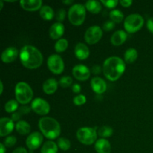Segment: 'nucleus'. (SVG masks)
Here are the masks:
<instances>
[{
	"label": "nucleus",
	"mask_w": 153,
	"mask_h": 153,
	"mask_svg": "<svg viewBox=\"0 0 153 153\" xmlns=\"http://www.w3.org/2000/svg\"><path fill=\"white\" fill-rule=\"evenodd\" d=\"M16 143V138L14 136H9V137H6L4 140V146L7 147H11V146H14Z\"/></svg>",
	"instance_id": "473e14b6"
},
{
	"label": "nucleus",
	"mask_w": 153,
	"mask_h": 153,
	"mask_svg": "<svg viewBox=\"0 0 153 153\" xmlns=\"http://www.w3.org/2000/svg\"><path fill=\"white\" fill-rule=\"evenodd\" d=\"M115 27V24L113 21H107L103 25V29L106 31H110Z\"/></svg>",
	"instance_id": "e433bc0d"
},
{
	"label": "nucleus",
	"mask_w": 153,
	"mask_h": 153,
	"mask_svg": "<svg viewBox=\"0 0 153 153\" xmlns=\"http://www.w3.org/2000/svg\"><path fill=\"white\" fill-rule=\"evenodd\" d=\"M64 25L61 22L54 23L49 28V36L53 40L59 39L64 33Z\"/></svg>",
	"instance_id": "f3484780"
},
{
	"label": "nucleus",
	"mask_w": 153,
	"mask_h": 153,
	"mask_svg": "<svg viewBox=\"0 0 153 153\" xmlns=\"http://www.w3.org/2000/svg\"><path fill=\"white\" fill-rule=\"evenodd\" d=\"M146 26H147L148 30L153 34V17L149 18V19H148Z\"/></svg>",
	"instance_id": "58836bf2"
},
{
	"label": "nucleus",
	"mask_w": 153,
	"mask_h": 153,
	"mask_svg": "<svg viewBox=\"0 0 153 153\" xmlns=\"http://www.w3.org/2000/svg\"><path fill=\"white\" fill-rule=\"evenodd\" d=\"M86 16L85 6L82 4H76L72 6L68 12L70 22L74 25H81L84 22Z\"/></svg>",
	"instance_id": "39448f33"
},
{
	"label": "nucleus",
	"mask_w": 153,
	"mask_h": 153,
	"mask_svg": "<svg viewBox=\"0 0 153 153\" xmlns=\"http://www.w3.org/2000/svg\"><path fill=\"white\" fill-rule=\"evenodd\" d=\"M73 0H66V1H63V3L66 4H70L73 3Z\"/></svg>",
	"instance_id": "a18cd8bd"
},
{
	"label": "nucleus",
	"mask_w": 153,
	"mask_h": 153,
	"mask_svg": "<svg viewBox=\"0 0 153 153\" xmlns=\"http://www.w3.org/2000/svg\"><path fill=\"white\" fill-rule=\"evenodd\" d=\"M18 57V50L14 46L7 48L1 54V61L4 63H10L14 61Z\"/></svg>",
	"instance_id": "2eb2a0df"
},
{
	"label": "nucleus",
	"mask_w": 153,
	"mask_h": 153,
	"mask_svg": "<svg viewBox=\"0 0 153 153\" xmlns=\"http://www.w3.org/2000/svg\"><path fill=\"white\" fill-rule=\"evenodd\" d=\"M68 47V41L66 39H60L55 45V49L57 52H63Z\"/></svg>",
	"instance_id": "cd10ccee"
},
{
	"label": "nucleus",
	"mask_w": 153,
	"mask_h": 153,
	"mask_svg": "<svg viewBox=\"0 0 153 153\" xmlns=\"http://www.w3.org/2000/svg\"><path fill=\"white\" fill-rule=\"evenodd\" d=\"M31 109L39 115H46L50 111L49 103L41 98H36L31 102Z\"/></svg>",
	"instance_id": "9d476101"
},
{
	"label": "nucleus",
	"mask_w": 153,
	"mask_h": 153,
	"mask_svg": "<svg viewBox=\"0 0 153 153\" xmlns=\"http://www.w3.org/2000/svg\"><path fill=\"white\" fill-rule=\"evenodd\" d=\"M85 7L93 13H99L102 10V5L100 1H94V0H89L87 1Z\"/></svg>",
	"instance_id": "4be33fe9"
},
{
	"label": "nucleus",
	"mask_w": 153,
	"mask_h": 153,
	"mask_svg": "<svg viewBox=\"0 0 153 153\" xmlns=\"http://www.w3.org/2000/svg\"><path fill=\"white\" fill-rule=\"evenodd\" d=\"M95 149L97 153H111V144L106 139L101 138L95 143Z\"/></svg>",
	"instance_id": "6ab92c4d"
},
{
	"label": "nucleus",
	"mask_w": 153,
	"mask_h": 153,
	"mask_svg": "<svg viewBox=\"0 0 153 153\" xmlns=\"http://www.w3.org/2000/svg\"><path fill=\"white\" fill-rule=\"evenodd\" d=\"M102 68L100 65H94V67L91 69V72H92L94 74H100L101 73Z\"/></svg>",
	"instance_id": "ea45409f"
},
{
	"label": "nucleus",
	"mask_w": 153,
	"mask_h": 153,
	"mask_svg": "<svg viewBox=\"0 0 153 153\" xmlns=\"http://www.w3.org/2000/svg\"><path fill=\"white\" fill-rule=\"evenodd\" d=\"M47 66L54 74H61L64 69V63L62 58L58 55H52L47 60Z\"/></svg>",
	"instance_id": "6e6552de"
},
{
	"label": "nucleus",
	"mask_w": 153,
	"mask_h": 153,
	"mask_svg": "<svg viewBox=\"0 0 153 153\" xmlns=\"http://www.w3.org/2000/svg\"><path fill=\"white\" fill-rule=\"evenodd\" d=\"M43 1L41 0H22L20 5L24 10L28 11H35L42 7Z\"/></svg>",
	"instance_id": "dca6fc26"
},
{
	"label": "nucleus",
	"mask_w": 153,
	"mask_h": 153,
	"mask_svg": "<svg viewBox=\"0 0 153 153\" xmlns=\"http://www.w3.org/2000/svg\"><path fill=\"white\" fill-rule=\"evenodd\" d=\"M144 19L140 15L134 13L127 16L124 22V28L128 33H135L143 27Z\"/></svg>",
	"instance_id": "423d86ee"
},
{
	"label": "nucleus",
	"mask_w": 153,
	"mask_h": 153,
	"mask_svg": "<svg viewBox=\"0 0 153 153\" xmlns=\"http://www.w3.org/2000/svg\"><path fill=\"white\" fill-rule=\"evenodd\" d=\"M101 1L105 7H108V8H114V7H116L118 4V3H119V1H118L117 0H107V1L102 0Z\"/></svg>",
	"instance_id": "f704fd0d"
},
{
	"label": "nucleus",
	"mask_w": 153,
	"mask_h": 153,
	"mask_svg": "<svg viewBox=\"0 0 153 153\" xmlns=\"http://www.w3.org/2000/svg\"><path fill=\"white\" fill-rule=\"evenodd\" d=\"M0 4H1V7H0V10H1V9H2V7H3V1H0Z\"/></svg>",
	"instance_id": "de8ad7c7"
},
{
	"label": "nucleus",
	"mask_w": 153,
	"mask_h": 153,
	"mask_svg": "<svg viewBox=\"0 0 153 153\" xmlns=\"http://www.w3.org/2000/svg\"><path fill=\"white\" fill-rule=\"evenodd\" d=\"M66 16V11L64 9H60L58 10L56 13V19L58 21V22H61L64 20V18Z\"/></svg>",
	"instance_id": "c9c22d12"
},
{
	"label": "nucleus",
	"mask_w": 153,
	"mask_h": 153,
	"mask_svg": "<svg viewBox=\"0 0 153 153\" xmlns=\"http://www.w3.org/2000/svg\"><path fill=\"white\" fill-rule=\"evenodd\" d=\"M102 37V30L100 26L94 25L88 28L85 34V41L88 44H95L100 40Z\"/></svg>",
	"instance_id": "1a4fd4ad"
},
{
	"label": "nucleus",
	"mask_w": 153,
	"mask_h": 153,
	"mask_svg": "<svg viewBox=\"0 0 153 153\" xmlns=\"http://www.w3.org/2000/svg\"><path fill=\"white\" fill-rule=\"evenodd\" d=\"M121 5L123 7H128L132 4V1H130V0H122V1H120Z\"/></svg>",
	"instance_id": "a19ab883"
},
{
	"label": "nucleus",
	"mask_w": 153,
	"mask_h": 153,
	"mask_svg": "<svg viewBox=\"0 0 153 153\" xmlns=\"http://www.w3.org/2000/svg\"><path fill=\"white\" fill-rule=\"evenodd\" d=\"M125 70V63L118 57H110L107 58L103 64V73L111 82L118 80L123 74Z\"/></svg>",
	"instance_id": "f257e3e1"
},
{
	"label": "nucleus",
	"mask_w": 153,
	"mask_h": 153,
	"mask_svg": "<svg viewBox=\"0 0 153 153\" xmlns=\"http://www.w3.org/2000/svg\"><path fill=\"white\" fill-rule=\"evenodd\" d=\"M78 140L85 145H91L94 143L97 138L96 129L90 127H84L79 128L76 132Z\"/></svg>",
	"instance_id": "0eeeda50"
},
{
	"label": "nucleus",
	"mask_w": 153,
	"mask_h": 153,
	"mask_svg": "<svg viewBox=\"0 0 153 153\" xmlns=\"http://www.w3.org/2000/svg\"><path fill=\"white\" fill-rule=\"evenodd\" d=\"M39 128L43 135L47 138L55 139L61 134V126L58 121L54 118L42 117L39 120Z\"/></svg>",
	"instance_id": "7ed1b4c3"
},
{
	"label": "nucleus",
	"mask_w": 153,
	"mask_h": 153,
	"mask_svg": "<svg viewBox=\"0 0 153 153\" xmlns=\"http://www.w3.org/2000/svg\"><path fill=\"white\" fill-rule=\"evenodd\" d=\"M72 89H73V91L76 94H78V93H80L81 90H82V88H81L80 85L79 84H74L72 87Z\"/></svg>",
	"instance_id": "79ce46f5"
},
{
	"label": "nucleus",
	"mask_w": 153,
	"mask_h": 153,
	"mask_svg": "<svg viewBox=\"0 0 153 153\" xmlns=\"http://www.w3.org/2000/svg\"><path fill=\"white\" fill-rule=\"evenodd\" d=\"M0 86H1V90H0V94H2V92H3V84H2V82H0Z\"/></svg>",
	"instance_id": "49530a36"
},
{
	"label": "nucleus",
	"mask_w": 153,
	"mask_h": 153,
	"mask_svg": "<svg viewBox=\"0 0 153 153\" xmlns=\"http://www.w3.org/2000/svg\"><path fill=\"white\" fill-rule=\"evenodd\" d=\"M19 58L22 65L28 69H36L43 63V56L40 51L33 46H23L21 49Z\"/></svg>",
	"instance_id": "f03ea898"
},
{
	"label": "nucleus",
	"mask_w": 153,
	"mask_h": 153,
	"mask_svg": "<svg viewBox=\"0 0 153 153\" xmlns=\"http://www.w3.org/2000/svg\"><path fill=\"white\" fill-rule=\"evenodd\" d=\"M58 83L55 79H49L43 83V90L46 94H52L58 89Z\"/></svg>",
	"instance_id": "412c9836"
},
{
	"label": "nucleus",
	"mask_w": 153,
	"mask_h": 153,
	"mask_svg": "<svg viewBox=\"0 0 153 153\" xmlns=\"http://www.w3.org/2000/svg\"><path fill=\"white\" fill-rule=\"evenodd\" d=\"M137 58V52L135 49L133 48H130V49H127L124 55V59L125 61L128 64H131V63L134 62Z\"/></svg>",
	"instance_id": "393cba45"
},
{
	"label": "nucleus",
	"mask_w": 153,
	"mask_h": 153,
	"mask_svg": "<svg viewBox=\"0 0 153 153\" xmlns=\"http://www.w3.org/2000/svg\"><path fill=\"white\" fill-rule=\"evenodd\" d=\"M4 109L7 113H12L18 109V102L16 100H9L4 105Z\"/></svg>",
	"instance_id": "c756f323"
},
{
	"label": "nucleus",
	"mask_w": 153,
	"mask_h": 153,
	"mask_svg": "<svg viewBox=\"0 0 153 153\" xmlns=\"http://www.w3.org/2000/svg\"><path fill=\"white\" fill-rule=\"evenodd\" d=\"M15 95L16 101L20 104H28L31 102L33 97V91L31 87L23 82L16 84L15 88Z\"/></svg>",
	"instance_id": "20e7f679"
},
{
	"label": "nucleus",
	"mask_w": 153,
	"mask_h": 153,
	"mask_svg": "<svg viewBox=\"0 0 153 153\" xmlns=\"http://www.w3.org/2000/svg\"><path fill=\"white\" fill-rule=\"evenodd\" d=\"M75 55L78 59L85 60L89 57L90 50L85 43H79L75 47Z\"/></svg>",
	"instance_id": "a211bd4d"
},
{
	"label": "nucleus",
	"mask_w": 153,
	"mask_h": 153,
	"mask_svg": "<svg viewBox=\"0 0 153 153\" xmlns=\"http://www.w3.org/2000/svg\"><path fill=\"white\" fill-rule=\"evenodd\" d=\"M40 15L45 20H51L54 16V10L49 6L44 5L40 8Z\"/></svg>",
	"instance_id": "b1692460"
},
{
	"label": "nucleus",
	"mask_w": 153,
	"mask_h": 153,
	"mask_svg": "<svg viewBox=\"0 0 153 153\" xmlns=\"http://www.w3.org/2000/svg\"><path fill=\"white\" fill-rule=\"evenodd\" d=\"M110 18L114 22L119 23L123 21L124 18V15L120 10H113L109 13Z\"/></svg>",
	"instance_id": "bb28decb"
},
{
	"label": "nucleus",
	"mask_w": 153,
	"mask_h": 153,
	"mask_svg": "<svg viewBox=\"0 0 153 153\" xmlns=\"http://www.w3.org/2000/svg\"><path fill=\"white\" fill-rule=\"evenodd\" d=\"M127 39V34L123 30L115 31L111 36V42L114 46H120L122 45Z\"/></svg>",
	"instance_id": "aec40b11"
},
{
	"label": "nucleus",
	"mask_w": 153,
	"mask_h": 153,
	"mask_svg": "<svg viewBox=\"0 0 153 153\" xmlns=\"http://www.w3.org/2000/svg\"><path fill=\"white\" fill-rule=\"evenodd\" d=\"M14 124L11 119L3 117L0 120V136L4 137L7 135L13 130Z\"/></svg>",
	"instance_id": "ddd939ff"
},
{
	"label": "nucleus",
	"mask_w": 153,
	"mask_h": 153,
	"mask_svg": "<svg viewBox=\"0 0 153 153\" xmlns=\"http://www.w3.org/2000/svg\"><path fill=\"white\" fill-rule=\"evenodd\" d=\"M70 146H71L70 141L65 137H60L58 140V146L62 150H68L70 148Z\"/></svg>",
	"instance_id": "7c9ffc66"
},
{
	"label": "nucleus",
	"mask_w": 153,
	"mask_h": 153,
	"mask_svg": "<svg viewBox=\"0 0 153 153\" xmlns=\"http://www.w3.org/2000/svg\"><path fill=\"white\" fill-rule=\"evenodd\" d=\"M12 153H28L27 152L26 149L23 147H18L16 149L13 150V152Z\"/></svg>",
	"instance_id": "37998d69"
},
{
	"label": "nucleus",
	"mask_w": 153,
	"mask_h": 153,
	"mask_svg": "<svg viewBox=\"0 0 153 153\" xmlns=\"http://www.w3.org/2000/svg\"><path fill=\"white\" fill-rule=\"evenodd\" d=\"M31 108H30L29 106H22V107H20L18 109L17 111L22 116L23 114H27L29 113Z\"/></svg>",
	"instance_id": "4c0bfd02"
},
{
	"label": "nucleus",
	"mask_w": 153,
	"mask_h": 153,
	"mask_svg": "<svg viewBox=\"0 0 153 153\" xmlns=\"http://www.w3.org/2000/svg\"><path fill=\"white\" fill-rule=\"evenodd\" d=\"M43 138L40 132H33L26 139V145L28 148L31 150L37 149L42 144Z\"/></svg>",
	"instance_id": "f8f14e48"
},
{
	"label": "nucleus",
	"mask_w": 153,
	"mask_h": 153,
	"mask_svg": "<svg viewBox=\"0 0 153 153\" xmlns=\"http://www.w3.org/2000/svg\"><path fill=\"white\" fill-rule=\"evenodd\" d=\"M73 83V79L70 76H63L59 81V85L62 88H68Z\"/></svg>",
	"instance_id": "2f4dec72"
},
{
	"label": "nucleus",
	"mask_w": 153,
	"mask_h": 153,
	"mask_svg": "<svg viewBox=\"0 0 153 153\" xmlns=\"http://www.w3.org/2000/svg\"><path fill=\"white\" fill-rule=\"evenodd\" d=\"M73 75L78 80L86 81L90 78L91 71L86 66L83 65V64H79L73 67Z\"/></svg>",
	"instance_id": "9b49d317"
},
{
	"label": "nucleus",
	"mask_w": 153,
	"mask_h": 153,
	"mask_svg": "<svg viewBox=\"0 0 153 153\" xmlns=\"http://www.w3.org/2000/svg\"><path fill=\"white\" fill-rule=\"evenodd\" d=\"M86 101L87 99L84 95L76 96V97L73 99V102H74V104L77 106L82 105H84L86 102Z\"/></svg>",
	"instance_id": "72a5a7b5"
},
{
	"label": "nucleus",
	"mask_w": 153,
	"mask_h": 153,
	"mask_svg": "<svg viewBox=\"0 0 153 153\" xmlns=\"http://www.w3.org/2000/svg\"><path fill=\"white\" fill-rule=\"evenodd\" d=\"M113 134V129L108 126H104L100 128L98 131V134L101 137H110Z\"/></svg>",
	"instance_id": "c85d7f7f"
},
{
	"label": "nucleus",
	"mask_w": 153,
	"mask_h": 153,
	"mask_svg": "<svg viewBox=\"0 0 153 153\" xmlns=\"http://www.w3.org/2000/svg\"><path fill=\"white\" fill-rule=\"evenodd\" d=\"M58 146L53 141H47L43 145L41 153H57Z\"/></svg>",
	"instance_id": "a878e982"
},
{
	"label": "nucleus",
	"mask_w": 153,
	"mask_h": 153,
	"mask_svg": "<svg viewBox=\"0 0 153 153\" xmlns=\"http://www.w3.org/2000/svg\"><path fill=\"white\" fill-rule=\"evenodd\" d=\"M16 130L20 134H27L31 131V126L27 122L23 120H19L16 123Z\"/></svg>",
	"instance_id": "5701e85b"
},
{
	"label": "nucleus",
	"mask_w": 153,
	"mask_h": 153,
	"mask_svg": "<svg viewBox=\"0 0 153 153\" xmlns=\"http://www.w3.org/2000/svg\"><path fill=\"white\" fill-rule=\"evenodd\" d=\"M91 85L93 91L97 94H103L104 92H105L106 89H107L106 82L100 77L93 78L91 79Z\"/></svg>",
	"instance_id": "4468645a"
},
{
	"label": "nucleus",
	"mask_w": 153,
	"mask_h": 153,
	"mask_svg": "<svg viewBox=\"0 0 153 153\" xmlns=\"http://www.w3.org/2000/svg\"><path fill=\"white\" fill-rule=\"evenodd\" d=\"M0 147H1V153H5L6 149L3 143H1V144H0Z\"/></svg>",
	"instance_id": "c03bdc74"
}]
</instances>
